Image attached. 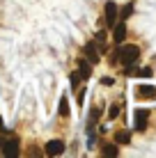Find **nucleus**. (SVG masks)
Segmentation results:
<instances>
[{"label":"nucleus","mask_w":156,"mask_h":158,"mask_svg":"<svg viewBox=\"0 0 156 158\" xmlns=\"http://www.w3.org/2000/svg\"><path fill=\"white\" fill-rule=\"evenodd\" d=\"M115 55L122 60V64H136V60L140 57V48L136 44H129V46H122Z\"/></svg>","instance_id":"1"},{"label":"nucleus","mask_w":156,"mask_h":158,"mask_svg":"<svg viewBox=\"0 0 156 158\" xmlns=\"http://www.w3.org/2000/svg\"><path fill=\"white\" fill-rule=\"evenodd\" d=\"M136 96L140 101H154L156 99V87L154 85H138L136 87Z\"/></svg>","instance_id":"2"},{"label":"nucleus","mask_w":156,"mask_h":158,"mask_svg":"<svg viewBox=\"0 0 156 158\" xmlns=\"http://www.w3.org/2000/svg\"><path fill=\"white\" fill-rule=\"evenodd\" d=\"M106 23L110 28L117 23V5L115 2H106Z\"/></svg>","instance_id":"3"},{"label":"nucleus","mask_w":156,"mask_h":158,"mask_svg":"<svg viewBox=\"0 0 156 158\" xmlns=\"http://www.w3.org/2000/svg\"><path fill=\"white\" fill-rule=\"evenodd\" d=\"M64 151V144L60 142V140H51V142L46 144V154L48 156H60Z\"/></svg>","instance_id":"4"},{"label":"nucleus","mask_w":156,"mask_h":158,"mask_svg":"<svg viewBox=\"0 0 156 158\" xmlns=\"http://www.w3.org/2000/svg\"><path fill=\"white\" fill-rule=\"evenodd\" d=\"M2 156H19V142L16 140L2 142Z\"/></svg>","instance_id":"5"},{"label":"nucleus","mask_w":156,"mask_h":158,"mask_svg":"<svg viewBox=\"0 0 156 158\" xmlns=\"http://www.w3.org/2000/svg\"><path fill=\"white\" fill-rule=\"evenodd\" d=\"M147 117H149L147 110H136V131H145L147 128Z\"/></svg>","instance_id":"6"},{"label":"nucleus","mask_w":156,"mask_h":158,"mask_svg":"<svg viewBox=\"0 0 156 158\" xmlns=\"http://www.w3.org/2000/svg\"><path fill=\"white\" fill-rule=\"evenodd\" d=\"M124 37H126V25L124 23H117L115 30H112V39H115V44H122V41H124Z\"/></svg>","instance_id":"7"},{"label":"nucleus","mask_w":156,"mask_h":158,"mask_svg":"<svg viewBox=\"0 0 156 158\" xmlns=\"http://www.w3.org/2000/svg\"><path fill=\"white\" fill-rule=\"evenodd\" d=\"M85 53H87V60H90V64H96L99 62V53H96V48H94V44L90 41V44H85Z\"/></svg>","instance_id":"8"},{"label":"nucleus","mask_w":156,"mask_h":158,"mask_svg":"<svg viewBox=\"0 0 156 158\" xmlns=\"http://www.w3.org/2000/svg\"><path fill=\"white\" fill-rule=\"evenodd\" d=\"M115 142L117 144H129L131 142V133H129V131H117L115 133Z\"/></svg>","instance_id":"9"},{"label":"nucleus","mask_w":156,"mask_h":158,"mask_svg":"<svg viewBox=\"0 0 156 158\" xmlns=\"http://www.w3.org/2000/svg\"><path fill=\"white\" fill-rule=\"evenodd\" d=\"M78 71H80L83 78H90V76H92V67H90L85 60H80V62H78Z\"/></svg>","instance_id":"10"},{"label":"nucleus","mask_w":156,"mask_h":158,"mask_svg":"<svg viewBox=\"0 0 156 158\" xmlns=\"http://www.w3.org/2000/svg\"><path fill=\"white\" fill-rule=\"evenodd\" d=\"M57 115H60V117H69V101H67V96H62V99H60V108H57Z\"/></svg>","instance_id":"11"},{"label":"nucleus","mask_w":156,"mask_h":158,"mask_svg":"<svg viewBox=\"0 0 156 158\" xmlns=\"http://www.w3.org/2000/svg\"><path fill=\"white\" fill-rule=\"evenodd\" d=\"M120 151H117V147L115 144H106L103 149H101V156H108V158H115Z\"/></svg>","instance_id":"12"},{"label":"nucleus","mask_w":156,"mask_h":158,"mask_svg":"<svg viewBox=\"0 0 156 158\" xmlns=\"http://www.w3.org/2000/svg\"><path fill=\"white\" fill-rule=\"evenodd\" d=\"M108 117H110V119H117V117H120V106H117V103H115V106H110Z\"/></svg>","instance_id":"13"},{"label":"nucleus","mask_w":156,"mask_h":158,"mask_svg":"<svg viewBox=\"0 0 156 158\" xmlns=\"http://www.w3.org/2000/svg\"><path fill=\"white\" fill-rule=\"evenodd\" d=\"M80 78H83V76H80V71H74V73H71V87H78Z\"/></svg>","instance_id":"14"},{"label":"nucleus","mask_w":156,"mask_h":158,"mask_svg":"<svg viewBox=\"0 0 156 158\" xmlns=\"http://www.w3.org/2000/svg\"><path fill=\"white\" fill-rule=\"evenodd\" d=\"M96 119H99V108H92V112H90V124H94Z\"/></svg>","instance_id":"15"},{"label":"nucleus","mask_w":156,"mask_h":158,"mask_svg":"<svg viewBox=\"0 0 156 158\" xmlns=\"http://www.w3.org/2000/svg\"><path fill=\"white\" fill-rule=\"evenodd\" d=\"M138 76H140V78H149V76H152V69L145 67V69H140V71H138Z\"/></svg>","instance_id":"16"},{"label":"nucleus","mask_w":156,"mask_h":158,"mask_svg":"<svg viewBox=\"0 0 156 158\" xmlns=\"http://www.w3.org/2000/svg\"><path fill=\"white\" fill-rule=\"evenodd\" d=\"M131 12H133V7H131V5H126L124 12H122V19H129V16H131Z\"/></svg>","instance_id":"17"},{"label":"nucleus","mask_w":156,"mask_h":158,"mask_svg":"<svg viewBox=\"0 0 156 158\" xmlns=\"http://www.w3.org/2000/svg\"><path fill=\"white\" fill-rule=\"evenodd\" d=\"M96 41L103 44V41H106V32H99V35H96Z\"/></svg>","instance_id":"18"},{"label":"nucleus","mask_w":156,"mask_h":158,"mask_svg":"<svg viewBox=\"0 0 156 158\" xmlns=\"http://www.w3.org/2000/svg\"><path fill=\"white\" fill-rule=\"evenodd\" d=\"M101 85H106V87H110V85H112V78H101Z\"/></svg>","instance_id":"19"},{"label":"nucleus","mask_w":156,"mask_h":158,"mask_svg":"<svg viewBox=\"0 0 156 158\" xmlns=\"http://www.w3.org/2000/svg\"><path fill=\"white\" fill-rule=\"evenodd\" d=\"M0 133H7V128H5V122H2V117H0Z\"/></svg>","instance_id":"20"},{"label":"nucleus","mask_w":156,"mask_h":158,"mask_svg":"<svg viewBox=\"0 0 156 158\" xmlns=\"http://www.w3.org/2000/svg\"><path fill=\"white\" fill-rule=\"evenodd\" d=\"M0 147H2V140H0Z\"/></svg>","instance_id":"21"}]
</instances>
